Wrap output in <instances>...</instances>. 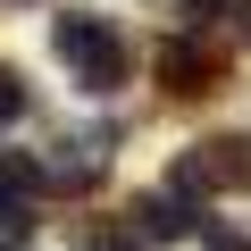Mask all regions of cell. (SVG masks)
I'll list each match as a JSON object with an SVG mask.
<instances>
[{"label":"cell","mask_w":251,"mask_h":251,"mask_svg":"<svg viewBox=\"0 0 251 251\" xmlns=\"http://www.w3.org/2000/svg\"><path fill=\"white\" fill-rule=\"evenodd\" d=\"M209 251H251V234H218V243H209Z\"/></svg>","instance_id":"9c48e42d"},{"label":"cell","mask_w":251,"mask_h":251,"mask_svg":"<svg viewBox=\"0 0 251 251\" xmlns=\"http://www.w3.org/2000/svg\"><path fill=\"white\" fill-rule=\"evenodd\" d=\"M84 251H134V243H117V234H92V243H84Z\"/></svg>","instance_id":"ba28073f"},{"label":"cell","mask_w":251,"mask_h":251,"mask_svg":"<svg viewBox=\"0 0 251 251\" xmlns=\"http://www.w3.org/2000/svg\"><path fill=\"white\" fill-rule=\"evenodd\" d=\"M50 42H59V59L84 75V92H117L126 67H134V59H126V42H117V25L92 17V9H67V17L50 25Z\"/></svg>","instance_id":"6da1fadb"},{"label":"cell","mask_w":251,"mask_h":251,"mask_svg":"<svg viewBox=\"0 0 251 251\" xmlns=\"http://www.w3.org/2000/svg\"><path fill=\"white\" fill-rule=\"evenodd\" d=\"M0 226H25V193H17L9 176H0Z\"/></svg>","instance_id":"8992f818"},{"label":"cell","mask_w":251,"mask_h":251,"mask_svg":"<svg viewBox=\"0 0 251 251\" xmlns=\"http://www.w3.org/2000/svg\"><path fill=\"white\" fill-rule=\"evenodd\" d=\"M151 67H159V84H168L176 100H201V92H218V84H226V59H218L209 42H184V34H176V42H159V50H151Z\"/></svg>","instance_id":"3957f363"},{"label":"cell","mask_w":251,"mask_h":251,"mask_svg":"<svg viewBox=\"0 0 251 251\" xmlns=\"http://www.w3.org/2000/svg\"><path fill=\"white\" fill-rule=\"evenodd\" d=\"M193 17H209V9H251V0H184Z\"/></svg>","instance_id":"52a82bcc"},{"label":"cell","mask_w":251,"mask_h":251,"mask_svg":"<svg viewBox=\"0 0 251 251\" xmlns=\"http://www.w3.org/2000/svg\"><path fill=\"white\" fill-rule=\"evenodd\" d=\"M25 100H34V92H25V75H17V67H0V126L25 117Z\"/></svg>","instance_id":"5b68a950"},{"label":"cell","mask_w":251,"mask_h":251,"mask_svg":"<svg viewBox=\"0 0 251 251\" xmlns=\"http://www.w3.org/2000/svg\"><path fill=\"white\" fill-rule=\"evenodd\" d=\"M176 193H251V143H243V134L193 143V151L176 159Z\"/></svg>","instance_id":"7a4b0ae2"},{"label":"cell","mask_w":251,"mask_h":251,"mask_svg":"<svg viewBox=\"0 0 251 251\" xmlns=\"http://www.w3.org/2000/svg\"><path fill=\"white\" fill-rule=\"evenodd\" d=\"M134 226L159 234V243H176V234H193V201H184V193H143V201H134Z\"/></svg>","instance_id":"277c9868"}]
</instances>
